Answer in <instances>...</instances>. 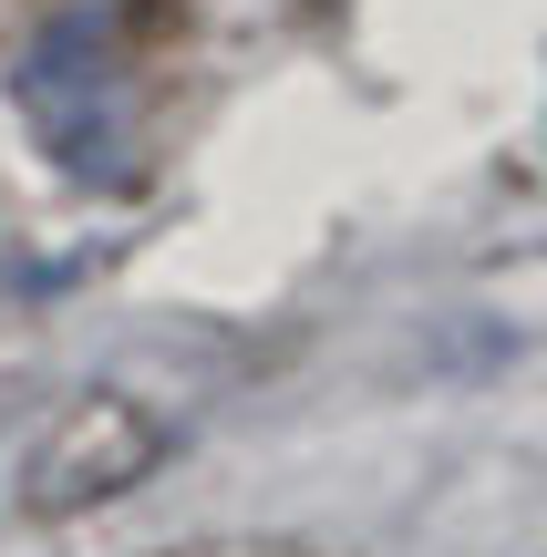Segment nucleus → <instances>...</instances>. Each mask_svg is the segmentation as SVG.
Here are the masks:
<instances>
[{
	"label": "nucleus",
	"mask_w": 547,
	"mask_h": 557,
	"mask_svg": "<svg viewBox=\"0 0 547 557\" xmlns=\"http://www.w3.org/2000/svg\"><path fill=\"white\" fill-rule=\"evenodd\" d=\"M156 465H165V423L145 413L135 393H73L52 423H41V444L21 455L11 506L32 527H73V517H94V506L135 496Z\"/></svg>",
	"instance_id": "1"
},
{
	"label": "nucleus",
	"mask_w": 547,
	"mask_h": 557,
	"mask_svg": "<svg viewBox=\"0 0 547 557\" xmlns=\"http://www.w3.org/2000/svg\"><path fill=\"white\" fill-rule=\"evenodd\" d=\"M176 557H300V547H259V537H217V547H176Z\"/></svg>",
	"instance_id": "3"
},
{
	"label": "nucleus",
	"mask_w": 547,
	"mask_h": 557,
	"mask_svg": "<svg viewBox=\"0 0 547 557\" xmlns=\"http://www.w3.org/2000/svg\"><path fill=\"white\" fill-rule=\"evenodd\" d=\"M21 103H32L41 145H52L73 176H103V165H114V135L135 124L114 32H103V21H62V32L21 62Z\"/></svg>",
	"instance_id": "2"
}]
</instances>
